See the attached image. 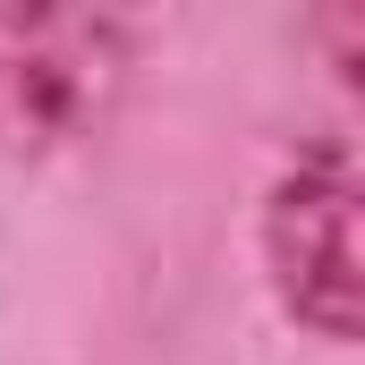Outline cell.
Instances as JSON below:
<instances>
[{
  "mask_svg": "<svg viewBox=\"0 0 365 365\" xmlns=\"http://www.w3.org/2000/svg\"><path fill=\"white\" fill-rule=\"evenodd\" d=\"M264 272L297 331L323 349L357 340V162L340 136H314L280 162L264 195Z\"/></svg>",
  "mask_w": 365,
  "mask_h": 365,
  "instance_id": "cell-1",
  "label": "cell"
},
{
  "mask_svg": "<svg viewBox=\"0 0 365 365\" xmlns=\"http://www.w3.org/2000/svg\"><path fill=\"white\" fill-rule=\"evenodd\" d=\"M119 86V26L102 17H0V136L60 145Z\"/></svg>",
  "mask_w": 365,
  "mask_h": 365,
  "instance_id": "cell-2",
  "label": "cell"
}]
</instances>
